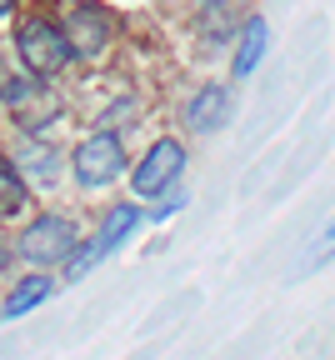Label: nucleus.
I'll return each mask as SVG.
<instances>
[{
    "mask_svg": "<svg viewBox=\"0 0 335 360\" xmlns=\"http://www.w3.org/2000/svg\"><path fill=\"white\" fill-rule=\"evenodd\" d=\"M11 45H15V65L25 75H35L40 85H56L75 65V51H70V40H65V25L51 11L20 15L15 30H11Z\"/></svg>",
    "mask_w": 335,
    "mask_h": 360,
    "instance_id": "1",
    "label": "nucleus"
},
{
    "mask_svg": "<svg viewBox=\"0 0 335 360\" xmlns=\"http://www.w3.org/2000/svg\"><path fill=\"white\" fill-rule=\"evenodd\" d=\"M185 165H190L185 141H180V135H160V141H151V150L135 160V170H130V195H135V200H160V195H170V191L180 186Z\"/></svg>",
    "mask_w": 335,
    "mask_h": 360,
    "instance_id": "4",
    "label": "nucleus"
},
{
    "mask_svg": "<svg viewBox=\"0 0 335 360\" xmlns=\"http://www.w3.org/2000/svg\"><path fill=\"white\" fill-rule=\"evenodd\" d=\"M246 0H196V30H201V40L210 45H230L235 35H241V25H246Z\"/></svg>",
    "mask_w": 335,
    "mask_h": 360,
    "instance_id": "7",
    "label": "nucleus"
},
{
    "mask_svg": "<svg viewBox=\"0 0 335 360\" xmlns=\"http://www.w3.org/2000/svg\"><path fill=\"white\" fill-rule=\"evenodd\" d=\"M140 225H146L140 205H135V200H120V205H110V210H106V220H101V231L90 236V245L101 250V260H106V255H115V250L140 231Z\"/></svg>",
    "mask_w": 335,
    "mask_h": 360,
    "instance_id": "10",
    "label": "nucleus"
},
{
    "mask_svg": "<svg viewBox=\"0 0 335 360\" xmlns=\"http://www.w3.org/2000/svg\"><path fill=\"white\" fill-rule=\"evenodd\" d=\"M15 165L25 170V180H30V186H40V191H51L56 180H61L65 150H61V146H51V141H45V135H25V146H20Z\"/></svg>",
    "mask_w": 335,
    "mask_h": 360,
    "instance_id": "8",
    "label": "nucleus"
},
{
    "mask_svg": "<svg viewBox=\"0 0 335 360\" xmlns=\"http://www.w3.org/2000/svg\"><path fill=\"white\" fill-rule=\"evenodd\" d=\"M135 115H140V101H135V96H120V101H110V105L101 110V120H95V125H110V130H120L125 120L135 125Z\"/></svg>",
    "mask_w": 335,
    "mask_h": 360,
    "instance_id": "13",
    "label": "nucleus"
},
{
    "mask_svg": "<svg viewBox=\"0 0 335 360\" xmlns=\"http://www.w3.org/2000/svg\"><path fill=\"white\" fill-rule=\"evenodd\" d=\"M51 295H56V276L35 265L30 276H20V281L11 285V295L0 300V321H20V315H30L40 300H51Z\"/></svg>",
    "mask_w": 335,
    "mask_h": 360,
    "instance_id": "11",
    "label": "nucleus"
},
{
    "mask_svg": "<svg viewBox=\"0 0 335 360\" xmlns=\"http://www.w3.org/2000/svg\"><path fill=\"white\" fill-rule=\"evenodd\" d=\"M80 220L65 215V210H40L20 225V236H15V255L25 265H40V270H51V265H65V255L80 245Z\"/></svg>",
    "mask_w": 335,
    "mask_h": 360,
    "instance_id": "3",
    "label": "nucleus"
},
{
    "mask_svg": "<svg viewBox=\"0 0 335 360\" xmlns=\"http://www.w3.org/2000/svg\"><path fill=\"white\" fill-rule=\"evenodd\" d=\"M11 260H15V245L0 236V276H11Z\"/></svg>",
    "mask_w": 335,
    "mask_h": 360,
    "instance_id": "15",
    "label": "nucleus"
},
{
    "mask_svg": "<svg viewBox=\"0 0 335 360\" xmlns=\"http://www.w3.org/2000/svg\"><path fill=\"white\" fill-rule=\"evenodd\" d=\"M265 51H270V25H265V15H246L241 35H235V51H230V75H235V80H251V75L260 70Z\"/></svg>",
    "mask_w": 335,
    "mask_h": 360,
    "instance_id": "9",
    "label": "nucleus"
},
{
    "mask_svg": "<svg viewBox=\"0 0 335 360\" xmlns=\"http://www.w3.org/2000/svg\"><path fill=\"white\" fill-rule=\"evenodd\" d=\"M35 186L25 180V170L15 165V155L0 150V220H25Z\"/></svg>",
    "mask_w": 335,
    "mask_h": 360,
    "instance_id": "12",
    "label": "nucleus"
},
{
    "mask_svg": "<svg viewBox=\"0 0 335 360\" xmlns=\"http://www.w3.org/2000/svg\"><path fill=\"white\" fill-rule=\"evenodd\" d=\"M325 255H335V220L320 231V240H315V250H310V265H315V260H325Z\"/></svg>",
    "mask_w": 335,
    "mask_h": 360,
    "instance_id": "14",
    "label": "nucleus"
},
{
    "mask_svg": "<svg viewBox=\"0 0 335 360\" xmlns=\"http://www.w3.org/2000/svg\"><path fill=\"white\" fill-rule=\"evenodd\" d=\"M15 11H20V0H0V20H11Z\"/></svg>",
    "mask_w": 335,
    "mask_h": 360,
    "instance_id": "16",
    "label": "nucleus"
},
{
    "mask_svg": "<svg viewBox=\"0 0 335 360\" xmlns=\"http://www.w3.org/2000/svg\"><path fill=\"white\" fill-rule=\"evenodd\" d=\"M61 25H65V40H70L75 60H85V65L106 60L110 45H115V35H120L115 15H110L106 6H95V0H65Z\"/></svg>",
    "mask_w": 335,
    "mask_h": 360,
    "instance_id": "5",
    "label": "nucleus"
},
{
    "mask_svg": "<svg viewBox=\"0 0 335 360\" xmlns=\"http://www.w3.org/2000/svg\"><path fill=\"white\" fill-rule=\"evenodd\" d=\"M230 115H235V96H230V85H220V80H206L196 96L185 101V110H180L190 135H215V130L230 125Z\"/></svg>",
    "mask_w": 335,
    "mask_h": 360,
    "instance_id": "6",
    "label": "nucleus"
},
{
    "mask_svg": "<svg viewBox=\"0 0 335 360\" xmlns=\"http://www.w3.org/2000/svg\"><path fill=\"white\" fill-rule=\"evenodd\" d=\"M130 165V150H125V130H110V125H95L90 135H80L75 150H70V180L90 195V191H106L125 175Z\"/></svg>",
    "mask_w": 335,
    "mask_h": 360,
    "instance_id": "2",
    "label": "nucleus"
}]
</instances>
